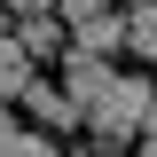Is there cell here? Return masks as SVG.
<instances>
[{"mask_svg": "<svg viewBox=\"0 0 157 157\" xmlns=\"http://www.w3.org/2000/svg\"><path fill=\"white\" fill-rule=\"evenodd\" d=\"M86 126H94V149L110 157V149H134L141 134H157V86L149 78H118L110 94L86 110Z\"/></svg>", "mask_w": 157, "mask_h": 157, "instance_id": "obj_1", "label": "cell"}, {"mask_svg": "<svg viewBox=\"0 0 157 157\" xmlns=\"http://www.w3.org/2000/svg\"><path fill=\"white\" fill-rule=\"evenodd\" d=\"M16 110H32V118H39V134H71L78 118H86L71 94H63V86H47V78H32V86H24V94H16Z\"/></svg>", "mask_w": 157, "mask_h": 157, "instance_id": "obj_2", "label": "cell"}, {"mask_svg": "<svg viewBox=\"0 0 157 157\" xmlns=\"http://www.w3.org/2000/svg\"><path fill=\"white\" fill-rule=\"evenodd\" d=\"M110 47H126V16H118V8H86V16L71 24V55H102L110 63Z\"/></svg>", "mask_w": 157, "mask_h": 157, "instance_id": "obj_3", "label": "cell"}, {"mask_svg": "<svg viewBox=\"0 0 157 157\" xmlns=\"http://www.w3.org/2000/svg\"><path fill=\"white\" fill-rule=\"evenodd\" d=\"M110 86H118V71H110L102 55H71V71H63V94H71L78 110H94V102L110 94Z\"/></svg>", "mask_w": 157, "mask_h": 157, "instance_id": "obj_4", "label": "cell"}, {"mask_svg": "<svg viewBox=\"0 0 157 157\" xmlns=\"http://www.w3.org/2000/svg\"><path fill=\"white\" fill-rule=\"evenodd\" d=\"M16 47H32V63L39 55H63V47H71V24L63 16H16Z\"/></svg>", "mask_w": 157, "mask_h": 157, "instance_id": "obj_5", "label": "cell"}, {"mask_svg": "<svg viewBox=\"0 0 157 157\" xmlns=\"http://www.w3.org/2000/svg\"><path fill=\"white\" fill-rule=\"evenodd\" d=\"M39 78V63H32V47H16V39H8V47H0V102H16L24 86H32Z\"/></svg>", "mask_w": 157, "mask_h": 157, "instance_id": "obj_6", "label": "cell"}, {"mask_svg": "<svg viewBox=\"0 0 157 157\" xmlns=\"http://www.w3.org/2000/svg\"><path fill=\"white\" fill-rule=\"evenodd\" d=\"M126 47H134V55H149V63H157V0H141L134 16H126Z\"/></svg>", "mask_w": 157, "mask_h": 157, "instance_id": "obj_7", "label": "cell"}, {"mask_svg": "<svg viewBox=\"0 0 157 157\" xmlns=\"http://www.w3.org/2000/svg\"><path fill=\"white\" fill-rule=\"evenodd\" d=\"M8 157H63V149H55V134H24V141H16Z\"/></svg>", "mask_w": 157, "mask_h": 157, "instance_id": "obj_8", "label": "cell"}, {"mask_svg": "<svg viewBox=\"0 0 157 157\" xmlns=\"http://www.w3.org/2000/svg\"><path fill=\"white\" fill-rule=\"evenodd\" d=\"M16 141H24V126H16V110H8V102H0V157L16 149Z\"/></svg>", "mask_w": 157, "mask_h": 157, "instance_id": "obj_9", "label": "cell"}, {"mask_svg": "<svg viewBox=\"0 0 157 157\" xmlns=\"http://www.w3.org/2000/svg\"><path fill=\"white\" fill-rule=\"evenodd\" d=\"M16 16H55V0H8Z\"/></svg>", "mask_w": 157, "mask_h": 157, "instance_id": "obj_10", "label": "cell"}, {"mask_svg": "<svg viewBox=\"0 0 157 157\" xmlns=\"http://www.w3.org/2000/svg\"><path fill=\"white\" fill-rule=\"evenodd\" d=\"M134 157H157V134H141V141H134Z\"/></svg>", "mask_w": 157, "mask_h": 157, "instance_id": "obj_11", "label": "cell"}, {"mask_svg": "<svg viewBox=\"0 0 157 157\" xmlns=\"http://www.w3.org/2000/svg\"><path fill=\"white\" fill-rule=\"evenodd\" d=\"M102 8H110V0H102Z\"/></svg>", "mask_w": 157, "mask_h": 157, "instance_id": "obj_12", "label": "cell"}, {"mask_svg": "<svg viewBox=\"0 0 157 157\" xmlns=\"http://www.w3.org/2000/svg\"><path fill=\"white\" fill-rule=\"evenodd\" d=\"M94 157H102V149H94Z\"/></svg>", "mask_w": 157, "mask_h": 157, "instance_id": "obj_13", "label": "cell"}]
</instances>
